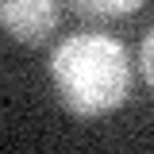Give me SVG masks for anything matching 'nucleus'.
<instances>
[{"label":"nucleus","mask_w":154,"mask_h":154,"mask_svg":"<svg viewBox=\"0 0 154 154\" xmlns=\"http://www.w3.org/2000/svg\"><path fill=\"white\" fill-rule=\"evenodd\" d=\"M50 81L58 100L81 119L116 112L131 93V58L127 46L100 31L62 38L50 54Z\"/></svg>","instance_id":"nucleus-1"},{"label":"nucleus","mask_w":154,"mask_h":154,"mask_svg":"<svg viewBox=\"0 0 154 154\" xmlns=\"http://www.w3.org/2000/svg\"><path fill=\"white\" fill-rule=\"evenodd\" d=\"M0 27L16 42H42L58 27V0H0Z\"/></svg>","instance_id":"nucleus-2"},{"label":"nucleus","mask_w":154,"mask_h":154,"mask_svg":"<svg viewBox=\"0 0 154 154\" xmlns=\"http://www.w3.org/2000/svg\"><path fill=\"white\" fill-rule=\"evenodd\" d=\"M69 4H73V12L93 16V19H119V16L139 12L146 0H69Z\"/></svg>","instance_id":"nucleus-3"},{"label":"nucleus","mask_w":154,"mask_h":154,"mask_svg":"<svg viewBox=\"0 0 154 154\" xmlns=\"http://www.w3.org/2000/svg\"><path fill=\"white\" fill-rule=\"evenodd\" d=\"M139 73L146 81V89L154 93V27L143 35V42H139Z\"/></svg>","instance_id":"nucleus-4"}]
</instances>
